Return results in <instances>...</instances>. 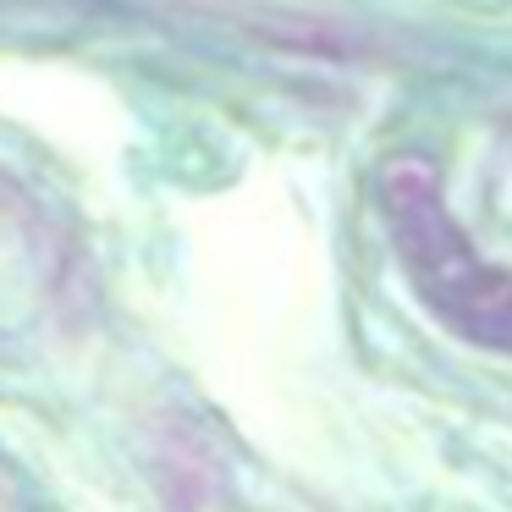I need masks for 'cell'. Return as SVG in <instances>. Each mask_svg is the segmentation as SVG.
Instances as JSON below:
<instances>
[{"label":"cell","mask_w":512,"mask_h":512,"mask_svg":"<svg viewBox=\"0 0 512 512\" xmlns=\"http://www.w3.org/2000/svg\"><path fill=\"white\" fill-rule=\"evenodd\" d=\"M386 215L397 237V259L419 298L479 347L512 353V270H496L468 248L446 215L441 188L424 166H397L386 177Z\"/></svg>","instance_id":"6da1fadb"}]
</instances>
